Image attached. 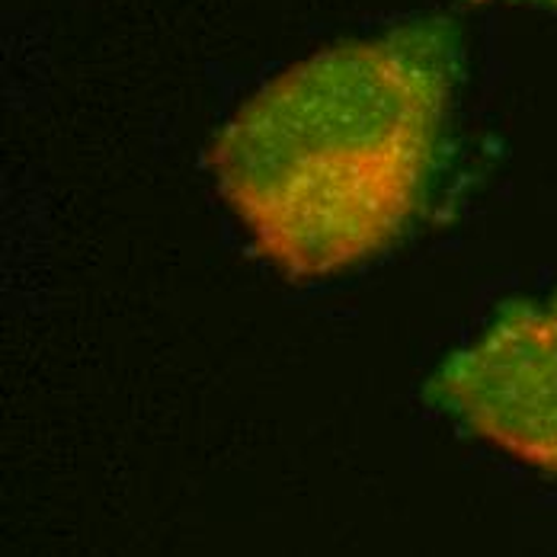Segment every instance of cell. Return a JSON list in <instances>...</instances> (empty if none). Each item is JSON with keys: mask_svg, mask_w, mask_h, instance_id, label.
<instances>
[{"mask_svg": "<svg viewBox=\"0 0 557 557\" xmlns=\"http://www.w3.org/2000/svg\"><path fill=\"white\" fill-rule=\"evenodd\" d=\"M430 400L474 436L557 474V298L500 311L440 366Z\"/></svg>", "mask_w": 557, "mask_h": 557, "instance_id": "cell-2", "label": "cell"}, {"mask_svg": "<svg viewBox=\"0 0 557 557\" xmlns=\"http://www.w3.org/2000/svg\"><path fill=\"white\" fill-rule=\"evenodd\" d=\"M451 74V29L420 20L263 84L212 148L224 202L257 250L292 278H318L391 247L423 206Z\"/></svg>", "mask_w": 557, "mask_h": 557, "instance_id": "cell-1", "label": "cell"}, {"mask_svg": "<svg viewBox=\"0 0 557 557\" xmlns=\"http://www.w3.org/2000/svg\"><path fill=\"white\" fill-rule=\"evenodd\" d=\"M542 3H557V0H542Z\"/></svg>", "mask_w": 557, "mask_h": 557, "instance_id": "cell-3", "label": "cell"}]
</instances>
